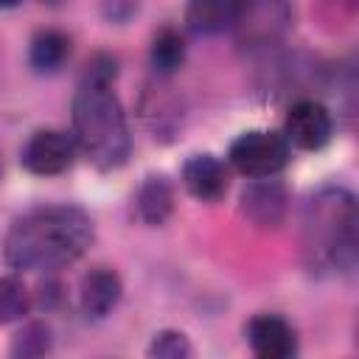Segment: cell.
Here are the masks:
<instances>
[{
	"label": "cell",
	"instance_id": "6da1fadb",
	"mask_svg": "<svg viewBox=\"0 0 359 359\" xmlns=\"http://www.w3.org/2000/svg\"><path fill=\"white\" fill-rule=\"evenodd\" d=\"M93 244V222L81 208H36L14 222L6 236V261L14 269L50 272L79 261Z\"/></svg>",
	"mask_w": 359,
	"mask_h": 359
},
{
	"label": "cell",
	"instance_id": "7a4b0ae2",
	"mask_svg": "<svg viewBox=\"0 0 359 359\" xmlns=\"http://www.w3.org/2000/svg\"><path fill=\"white\" fill-rule=\"evenodd\" d=\"M115 67H93L73 98V135L76 146L90 157L101 171H112L129 157V126L118 95L112 93L109 79Z\"/></svg>",
	"mask_w": 359,
	"mask_h": 359
},
{
	"label": "cell",
	"instance_id": "3957f363",
	"mask_svg": "<svg viewBox=\"0 0 359 359\" xmlns=\"http://www.w3.org/2000/svg\"><path fill=\"white\" fill-rule=\"evenodd\" d=\"M359 210L351 191L328 185L317 191L303 213V255L317 275H342L356 264Z\"/></svg>",
	"mask_w": 359,
	"mask_h": 359
},
{
	"label": "cell",
	"instance_id": "277c9868",
	"mask_svg": "<svg viewBox=\"0 0 359 359\" xmlns=\"http://www.w3.org/2000/svg\"><path fill=\"white\" fill-rule=\"evenodd\" d=\"M227 157H230V163H233V168L238 174L261 180V177L278 174L289 163V143L278 132L250 129V132L238 135L230 143Z\"/></svg>",
	"mask_w": 359,
	"mask_h": 359
},
{
	"label": "cell",
	"instance_id": "5b68a950",
	"mask_svg": "<svg viewBox=\"0 0 359 359\" xmlns=\"http://www.w3.org/2000/svg\"><path fill=\"white\" fill-rule=\"evenodd\" d=\"M73 157H76V140L59 129L34 132L20 151V163L25 165V171L36 177H53L67 171L73 165Z\"/></svg>",
	"mask_w": 359,
	"mask_h": 359
},
{
	"label": "cell",
	"instance_id": "8992f818",
	"mask_svg": "<svg viewBox=\"0 0 359 359\" xmlns=\"http://www.w3.org/2000/svg\"><path fill=\"white\" fill-rule=\"evenodd\" d=\"M292 22L289 0H247L233 34L241 45H269Z\"/></svg>",
	"mask_w": 359,
	"mask_h": 359
},
{
	"label": "cell",
	"instance_id": "52a82bcc",
	"mask_svg": "<svg viewBox=\"0 0 359 359\" xmlns=\"http://www.w3.org/2000/svg\"><path fill=\"white\" fill-rule=\"evenodd\" d=\"M334 135V121L331 112L311 98L297 101L289 115H286V143L303 149V151H317L323 149Z\"/></svg>",
	"mask_w": 359,
	"mask_h": 359
},
{
	"label": "cell",
	"instance_id": "ba28073f",
	"mask_svg": "<svg viewBox=\"0 0 359 359\" xmlns=\"http://www.w3.org/2000/svg\"><path fill=\"white\" fill-rule=\"evenodd\" d=\"M247 342L261 359H292L297 353L294 328L278 314H258L247 323Z\"/></svg>",
	"mask_w": 359,
	"mask_h": 359
},
{
	"label": "cell",
	"instance_id": "9c48e42d",
	"mask_svg": "<svg viewBox=\"0 0 359 359\" xmlns=\"http://www.w3.org/2000/svg\"><path fill=\"white\" fill-rule=\"evenodd\" d=\"M182 182L188 194H194L202 202H219L227 194L230 174L227 165L213 154H194L182 165Z\"/></svg>",
	"mask_w": 359,
	"mask_h": 359
},
{
	"label": "cell",
	"instance_id": "30bf717a",
	"mask_svg": "<svg viewBox=\"0 0 359 359\" xmlns=\"http://www.w3.org/2000/svg\"><path fill=\"white\" fill-rule=\"evenodd\" d=\"M247 0H191L185 8V22L194 34H233Z\"/></svg>",
	"mask_w": 359,
	"mask_h": 359
},
{
	"label": "cell",
	"instance_id": "8fae6325",
	"mask_svg": "<svg viewBox=\"0 0 359 359\" xmlns=\"http://www.w3.org/2000/svg\"><path fill=\"white\" fill-rule=\"evenodd\" d=\"M241 208L247 213V219L258 227H275L280 224L283 213H286V191L280 182L261 177V182H252L244 196H241Z\"/></svg>",
	"mask_w": 359,
	"mask_h": 359
},
{
	"label": "cell",
	"instance_id": "7c38bea8",
	"mask_svg": "<svg viewBox=\"0 0 359 359\" xmlns=\"http://www.w3.org/2000/svg\"><path fill=\"white\" fill-rule=\"evenodd\" d=\"M118 300H121V278L112 269L95 266L81 278L79 303L87 317H107L118 306Z\"/></svg>",
	"mask_w": 359,
	"mask_h": 359
},
{
	"label": "cell",
	"instance_id": "4fadbf2b",
	"mask_svg": "<svg viewBox=\"0 0 359 359\" xmlns=\"http://www.w3.org/2000/svg\"><path fill=\"white\" fill-rule=\"evenodd\" d=\"M135 208H137V216H140L146 224H163L165 216H168L171 208H174V191H171L168 180H165V177H149V180L137 188Z\"/></svg>",
	"mask_w": 359,
	"mask_h": 359
},
{
	"label": "cell",
	"instance_id": "5bb4252c",
	"mask_svg": "<svg viewBox=\"0 0 359 359\" xmlns=\"http://www.w3.org/2000/svg\"><path fill=\"white\" fill-rule=\"evenodd\" d=\"M70 56V39L62 34V31H39L34 39H31V50H28V59H31V67L36 73H53L65 65V59Z\"/></svg>",
	"mask_w": 359,
	"mask_h": 359
},
{
	"label": "cell",
	"instance_id": "9a60e30c",
	"mask_svg": "<svg viewBox=\"0 0 359 359\" xmlns=\"http://www.w3.org/2000/svg\"><path fill=\"white\" fill-rule=\"evenodd\" d=\"M31 309V294L25 289V283L14 275L0 278V325L17 323L28 314Z\"/></svg>",
	"mask_w": 359,
	"mask_h": 359
},
{
	"label": "cell",
	"instance_id": "2e32d148",
	"mask_svg": "<svg viewBox=\"0 0 359 359\" xmlns=\"http://www.w3.org/2000/svg\"><path fill=\"white\" fill-rule=\"evenodd\" d=\"M185 59V39L174 28H163L151 42V65L157 73H174Z\"/></svg>",
	"mask_w": 359,
	"mask_h": 359
},
{
	"label": "cell",
	"instance_id": "e0dca14e",
	"mask_svg": "<svg viewBox=\"0 0 359 359\" xmlns=\"http://www.w3.org/2000/svg\"><path fill=\"white\" fill-rule=\"evenodd\" d=\"M50 351V328L45 323H28L11 342V356H42Z\"/></svg>",
	"mask_w": 359,
	"mask_h": 359
},
{
	"label": "cell",
	"instance_id": "ac0fdd59",
	"mask_svg": "<svg viewBox=\"0 0 359 359\" xmlns=\"http://www.w3.org/2000/svg\"><path fill=\"white\" fill-rule=\"evenodd\" d=\"M149 356L185 359V356H191V342H188V337L182 331H160L149 345Z\"/></svg>",
	"mask_w": 359,
	"mask_h": 359
},
{
	"label": "cell",
	"instance_id": "d6986e66",
	"mask_svg": "<svg viewBox=\"0 0 359 359\" xmlns=\"http://www.w3.org/2000/svg\"><path fill=\"white\" fill-rule=\"evenodd\" d=\"M137 11V0H104V14L115 22L129 20Z\"/></svg>",
	"mask_w": 359,
	"mask_h": 359
},
{
	"label": "cell",
	"instance_id": "ffe728a7",
	"mask_svg": "<svg viewBox=\"0 0 359 359\" xmlns=\"http://www.w3.org/2000/svg\"><path fill=\"white\" fill-rule=\"evenodd\" d=\"M20 0H0V8H11V6H17Z\"/></svg>",
	"mask_w": 359,
	"mask_h": 359
}]
</instances>
